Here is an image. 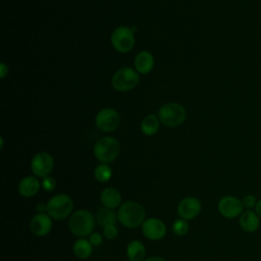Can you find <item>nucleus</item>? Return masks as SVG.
<instances>
[{
  "label": "nucleus",
  "mask_w": 261,
  "mask_h": 261,
  "mask_svg": "<svg viewBox=\"0 0 261 261\" xmlns=\"http://www.w3.org/2000/svg\"><path fill=\"white\" fill-rule=\"evenodd\" d=\"M94 176L97 181L99 182H106L112 176V169L106 163L99 164L94 170Z\"/></svg>",
  "instance_id": "nucleus-22"
},
{
  "label": "nucleus",
  "mask_w": 261,
  "mask_h": 261,
  "mask_svg": "<svg viewBox=\"0 0 261 261\" xmlns=\"http://www.w3.org/2000/svg\"><path fill=\"white\" fill-rule=\"evenodd\" d=\"M116 219H117V214H115L113 209L103 207L96 212V221L102 227H105L110 224H115Z\"/></svg>",
  "instance_id": "nucleus-20"
},
{
  "label": "nucleus",
  "mask_w": 261,
  "mask_h": 261,
  "mask_svg": "<svg viewBox=\"0 0 261 261\" xmlns=\"http://www.w3.org/2000/svg\"><path fill=\"white\" fill-rule=\"evenodd\" d=\"M241 228L246 232H255L260 226V217L255 211L247 209L239 217Z\"/></svg>",
  "instance_id": "nucleus-14"
},
{
  "label": "nucleus",
  "mask_w": 261,
  "mask_h": 261,
  "mask_svg": "<svg viewBox=\"0 0 261 261\" xmlns=\"http://www.w3.org/2000/svg\"><path fill=\"white\" fill-rule=\"evenodd\" d=\"M100 201L104 207L114 209L121 204V195L115 188L109 187L104 189L100 194Z\"/></svg>",
  "instance_id": "nucleus-16"
},
{
  "label": "nucleus",
  "mask_w": 261,
  "mask_h": 261,
  "mask_svg": "<svg viewBox=\"0 0 261 261\" xmlns=\"http://www.w3.org/2000/svg\"><path fill=\"white\" fill-rule=\"evenodd\" d=\"M118 234V229L115 224H110L105 227H103V236L108 240H114L116 239Z\"/></svg>",
  "instance_id": "nucleus-25"
},
{
  "label": "nucleus",
  "mask_w": 261,
  "mask_h": 261,
  "mask_svg": "<svg viewBox=\"0 0 261 261\" xmlns=\"http://www.w3.org/2000/svg\"><path fill=\"white\" fill-rule=\"evenodd\" d=\"M254 209H255L254 211L256 212V214L261 218V199L257 201L256 206H255V208H254Z\"/></svg>",
  "instance_id": "nucleus-29"
},
{
  "label": "nucleus",
  "mask_w": 261,
  "mask_h": 261,
  "mask_svg": "<svg viewBox=\"0 0 261 261\" xmlns=\"http://www.w3.org/2000/svg\"><path fill=\"white\" fill-rule=\"evenodd\" d=\"M89 241L91 242V244L93 246H100L103 242V237L98 232H92L90 234V240Z\"/></svg>",
  "instance_id": "nucleus-27"
},
{
  "label": "nucleus",
  "mask_w": 261,
  "mask_h": 261,
  "mask_svg": "<svg viewBox=\"0 0 261 261\" xmlns=\"http://www.w3.org/2000/svg\"><path fill=\"white\" fill-rule=\"evenodd\" d=\"M145 208L138 202L126 201L122 203L117 211V219L127 228H136L146 220Z\"/></svg>",
  "instance_id": "nucleus-1"
},
{
  "label": "nucleus",
  "mask_w": 261,
  "mask_h": 261,
  "mask_svg": "<svg viewBox=\"0 0 261 261\" xmlns=\"http://www.w3.org/2000/svg\"><path fill=\"white\" fill-rule=\"evenodd\" d=\"M142 232L151 241H159L166 234V225L159 218H147L142 224Z\"/></svg>",
  "instance_id": "nucleus-12"
},
{
  "label": "nucleus",
  "mask_w": 261,
  "mask_h": 261,
  "mask_svg": "<svg viewBox=\"0 0 261 261\" xmlns=\"http://www.w3.org/2000/svg\"><path fill=\"white\" fill-rule=\"evenodd\" d=\"M41 188V182L37 176H25L18 184V193L24 198H31L35 196Z\"/></svg>",
  "instance_id": "nucleus-15"
},
{
  "label": "nucleus",
  "mask_w": 261,
  "mask_h": 261,
  "mask_svg": "<svg viewBox=\"0 0 261 261\" xmlns=\"http://www.w3.org/2000/svg\"><path fill=\"white\" fill-rule=\"evenodd\" d=\"M126 256L129 261H144L146 257V248L138 240L132 241L126 247Z\"/></svg>",
  "instance_id": "nucleus-18"
},
{
  "label": "nucleus",
  "mask_w": 261,
  "mask_h": 261,
  "mask_svg": "<svg viewBox=\"0 0 261 261\" xmlns=\"http://www.w3.org/2000/svg\"><path fill=\"white\" fill-rule=\"evenodd\" d=\"M52 218L47 213H37L30 222L31 231L37 237H45L52 229Z\"/></svg>",
  "instance_id": "nucleus-13"
},
{
  "label": "nucleus",
  "mask_w": 261,
  "mask_h": 261,
  "mask_svg": "<svg viewBox=\"0 0 261 261\" xmlns=\"http://www.w3.org/2000/svg\"><path fill=\"white\" fill-rule=\"evenodd\" d=\"M120 117L113 108H103L96 116V126L102 132H113L119 125Z\"/></svg>",
  "instance_id": "nucleus-9"
},
{
  "label": "nucleus",
  "mask_w": 261,
  "mask_h": 261,
  "mask_svg": "<svg viewBox=\"0 0 261 261\" xmlns=\"http://www.w3.org/2000/svg\"><path fill=\"white\" fill-rule=\"evenodd\" d=\"M120 151L118 141L112 137H104L98 140L94 146V155L96 159L102 163H110L114 161Z\"/></svg>",
  "instance_id": "nucleus-4"
},
{
  "label": "nucleus",
  "mask_w": 261,
  "mask_h": 261,
  "mask_svg": "<svg viewBox=\"0 0 261 261\" xmlns=\"http://www.w3.org/2000/svg\"><path fill=\"white\" fill-rule=\"evenodd\" d=\"M111 43L114 49L120 53H127L135 44L134 32L128 27H118L111 35Z\"/></svg>",
  "instance_id": "nucleus-7"
},
{
  "label": "nucleus",
  "mask_w": 261,
  "mask_h": 261,
  "mask_svg": "<svg viewBox=\"0 0 261 261\" xmlns=\"http://www.w3.org/2000/svg\"><path fill=\"white\" fill-rule=\"evenodd\" d=\"M217 209L220 215L228 219L240 217L241 214L244 212V206H243L242 200L230 195L223 196L218 201Z\"/></svg>",
  "instance_id": "nucleus-8"
},
{
  "label": "nucleus",
  "mask_w": 261,
  "mask_h": 261,
  "mask_svg": "<svg viewBox=\"0 0 261 261\" xmlns=\"http://www.w3.org/2000/svg\"><path fill=\"white\" fill-rule=\"evenodd\" d=\"M96 218L93 214L86 210L81 209L73 212L68 220V227L72 234L79 238H85L92 233L95 227Z\"/></svg>",
  "instance_id": "nucleus-2"
},
{
  "label": "nucleus",
  "mask_w": 261,
  "mask_h": 261,
  "mask_svg": "<svg viewBox=\"0 0 261 261\" xmlns=\"http://www.w3.org/2000/svg\"><path fill=\"white\" fill-rule=\"evenodd\" d=\"M136 69L141 73H148L154 67V58L148 51L140 52L135 59Z\"/></svg>",
  "instance_id": "nucleus-17"
},
{
  "label": "nucleus",
  "mask_w": 261,
  "mask_h": 261,
  "mask_svg": "<svg viewBox=\"0 0 261 261\" xmlns=\"http://www.w3.org/2000/svg\"><path fill=\"white\" fill-rule=\"evenodd\" d=\"M144 261H166V260L160 256H151L146 258Z\"/></svg>",
  "instance_id": "nucleus-30"
},
{
  "label": "nucleus",
  "mask_w": 261,
  "mask_h": 261,
  "mask_svg": "<svg viewBox=\"0 0 261 261\" xmlns=\"http://www.w3.org/2000/svg\"><path fill=\"white\" fill-rule=\"evenodd\" d=\"M176 210L180 218L190 220L200 214L202 210V204L198 198L189 196L179 201Z\"/></svg>",
  "instance_id": "nucleus-11"
},
{
  "label": "nucleus",
  "mask_w": 261,
  "mask_h": 261,
  "mask_svg": "<svg viewBox=\"0 0 261 261\" xmlns=\"http://www.w3.org/2000/svg\"><path fill=\"white\" fill-rule=\"evenodd\" d=\"M1 71H2V73H1V77H4V76H5V74H6V72L8 71V70H7V67H6V65H5V64H1Z\"/></svg>",
  "instance_id": "nucleus-31"
},
{
  "label": "nucleus",
  "mask_w": 261,
  "mask_h": 261,
  "mask_svg": "<svg viewBox=\"0 0 261 261\" xmlns=\"http://www.w3.org/2000/svg\"><path fill=\"white\" fill-rule=\"evenodd\" d=\"M72 251L74 256L77 257L79 259H87L93 253V245L89 240L80 238L74 242Z\"/></svg>",
  "instance_id": "nucleus-19"
},
{
  "label": "nucleus",
  "mask_w": 261,
  "mask_h": 261,
  "mask_svg": "<svg viewBox=\"0 0 261 261\" xmlns=\"http://www.w3.org/2000/svg\"><path fill=\"white\" fill-rule=\"evenodd\" d=\"M36 210L38 213H47V203L44 202H40L37 204L36 206Z\"/></svg>",
  "instance_id": "nucleus-28"
},
{
  "label": "nucleus",
  "mask_w": 261,
  "mask_h": 261,
  "mask_svg": "<svg viewBox=\"0 0 261 261\" xmlns=\"http://www.w3.org/2000/svg\"><path fill=\"white\" fill-rule=\"evenodd\" d=\"M257 199L254 195L252 194H248V195H245L242 199V203H243V206L244 208L246 209H252V208H255L256 206V203H257Z\"/></svg>",
  "instance_id": "nucleus-26"
},
{
  "label": "nucleus",
  "mask_w": 261,
  "mask_h": 261,
  "mask_svg": "<svg viewBox=\"0 0 261 261\" xmlns=\"http://www.w3.org/2000/svg\"><path fill=\"white\" fill-rule=\"evenodd\" d=\"M172 231L174 232V234H176L178 237L185 236L189 231L188 221L186 219H182V218L175 219L173 224H172Z\"/></svg>",
  "instance_id": "nucleus-23"
},
{
  "label": "nucleus",
  "mask_w": 261,
  "mask_h": 261,
  "mask_svg": "<svg viewBox=\"0 0 261 261\" xmlns=\"http://www.w3.org/2000/svg\"><path fill=\"white\" fill-rule=\"evenodd\" d=\"M56 185H57L56 179L50 175L43 177V179L41 181V187L46 192H52L56 188Z\"/></svg>",
  "instance_id": "nucleus-24"
},
{
  "label": "nucleus",
  "mask_w": 261,
  "mask_h": 261,
  "mask_svg": "<svg viewBox=\"0 0 261 261\" xmlns=\"http://www.w3.org/2000/svg\"><path fill=\"white\" fill-rule=\"evenodd\" d=\"M54 167L53 157L47 152L36 154L31 162V169L37 177H46L50 174Z\"/></svg>",
  "instance_id": "nucleus-10"
},
{
  "label": "nucleus",
  "mask_w": 261,
  "mask_h": 261,
  "mask_svg": "<svg viewBox=\"0 0 261 261\" xmlns=\"http://www.w3.org/2000/svg\"><path fill=\"white\" fill-rule=\"evenodd\" d=\"M139 83V74L130 67H122L118 69L112 77V87L119 92L129 91Z\"/></svg>",
  "instance_id": "nucleus-6"
},
{
  "label": "nucleus",
  "mask_w": 261,
  "mask_h": 261,
  "mask_svg": "<svg viewBox=\"0 0 261 261\" xmlns=\"http://www.w3.org/2000/svg\"><path fill=\"white\" fill-rule=\"evenodd\" d=\"M73 209V202L66 194H57L47 202V214L55 220L68 217Z\"/></svg>",
  "instance_id": "nucleus-3"
},
{
  "label": "nucleus",
  "mask_w": 261,
  "mask_h": 261,
  "mask_svg": "<svg viewBox=\"0 0 261 261\" xmlns=\"http://www.w3.org/2000/svg\"><path fill=\"white\" fill-rule=\"evenodd\" d=\"M158 128H159V120L155 114L147 115L141 123V129L143 134L146 136L155 135L158 132Z\"/></svg>",
  "instance_id": "nucleus-21"
},
{
  "label": "nucleus",
  "mask_w": 261,
  "mask_h": 261,
  "mask_svg": "<svg viewBox=\"0 0 261 261\" xmlns=\"http://www.w3.org/2000/svg\"><path fill=\"white\" fill-rule=\"evenodd\" d=\"M187 116L186 109L182 105L174 102L164 104L158 111V118L168 127H176L180 125Z\"/></svg>",
  "instance_id": "nucleus-5"
}]
</instances>
